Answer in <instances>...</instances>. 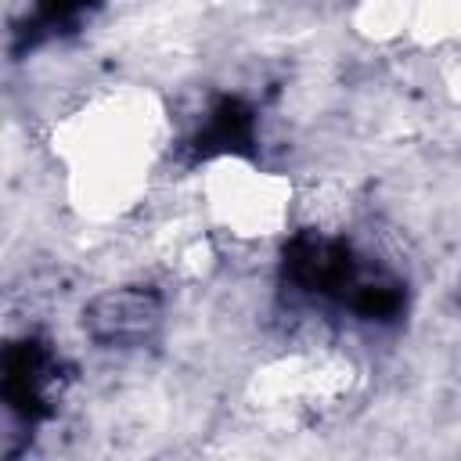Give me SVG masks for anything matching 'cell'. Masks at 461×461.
I'll return each mask as SVG.
<instances>
[{"label":"cell","instance_id":"1","mask_svg":"<svg viewBox=\"0 0 461 461\" xmlns=\"http://www.w3.org/2000/svg\"><path fill=\"white\" fill-rule=\"evenodd\" d=\"M162 321V303L144 285H119L101 295H94L83 306V328L94 342H104L112 349L140 346Z\"/></svg>","mask_w":461,"mask_h":461}]
</instances>
